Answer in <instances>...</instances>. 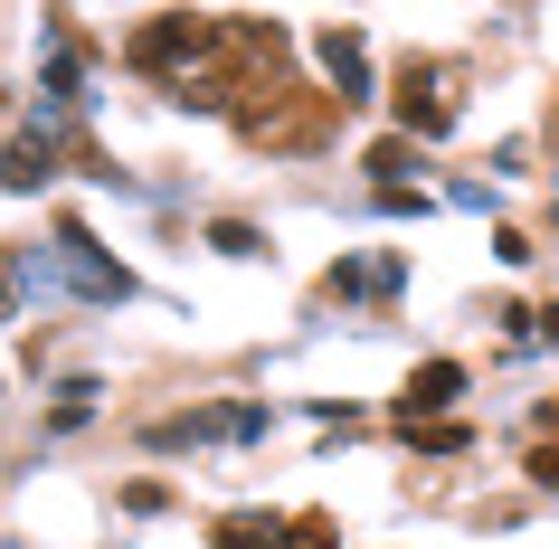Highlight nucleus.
<instances>
[{
    "instance_id": "7ed1b4c3",
    "label": "nucleus",
    "mask_w": 559,
    "mask_h": 549,
    "mask_svg": "<svg viewBox=\"0 0 559 549\" xmlns=\"http://www.w3.org/2000/svg\"><path fill=\"white\" fill-rule=\"evenodd\" d=\"M58 265H67V275H76V285L95 294V303H123V294H133V275H123V265H105V256H95V237L76 228V218H67V228H58Z\"/></svg>"
},
{
    "instance_id": "f257e3e1",
    "label": "nucleus",
    "mask_w": 559,
    "mask_h": 549,
    "mask_svg": "<svg viewBox=\"0 0 559 549\" xmlns=\"http://www.w3.org/2000/svg\"><path fill=\"white\" fill-rule=\"evenodd\" d=\"M275 58H285V38L237 29V20H152L133 38V67H143L152 86L190 95V105H228L247 86V67H275Z\"/></svg>"
},
{
    "instance_id": "0eeeda50",
    "label": "nucleus",
    "mask_w": 559,
    "mask_h": 549,
    "mask_svg": "<svg viewBox=\"0 0 559 549\" xmlns=\"http://www.w3.org/2000/svg\"><path fill=\"white\" fill-rule=\"evenodd\" d=\"M48 171H58V143H48V133H20V143H10V162H0V180H10V190H38Z\"/></svg>"
},
{
    "instance_id": "423d86ee",
    "label": "nucleus",
    "mask_w": 559,
    "mask_h": 549,
    "mask_svg": "<svg viewBox=\"0 0 559 549\" xmlns=\"http://www.w3.org/2000/svg\"><path fill=\"white\" fill-rule=\"evenodd\" d=\"M323 67L342 76V105H370V58H360V38H352V29H332V38H323Z\"/></svg>"
},
{
    "instance_id": "6e6552de",
    "label": "nucleus",
    "mask_w": 559,
    "mask_h": 549,
    "mask_svg": "<svg viewBox=\"0 0 559 549\" xmlns=\"http://www.w3.org/2000/svg\"><path fill=\"white\" fill-rule=\"evenodd\" d=\"M10 313H20V265L0 256V322H10Z\"/></svg>"
},
{
    "instance_id": "20e7f679",
    "label": "nucleus",
    "mask_w": 559,
    "mask_h": 549,
    "mask_svg": "<svg viewBox=\"0 0 559 549\" xmlns=\"http://www.w3.org/2000/svg\"><path fill=\"white\" fill-rule=\"evenodd\" d=\"M399 115H408L417 133H427V143H437L445 123H455V95H445V76H437V67H408V76H399Z\"/></svg>"
},
{
    "instance_id": "1a4fd4ad",
    "label": "nucleus",
    "mask_w": 559,
    "mask_h": 549,
    "mask_svg": "<svg viewBox=\"0 0 559 549\" xmlns=\"http://www.w3.org/2000/svg\"><path fill=\"white\" fill-rule=\"evenodd\" d=\"M531 474H540V484H559V455H540V464H531Z\"/></svg>"
},
{
    "instance_id": "f03ea898",
    "label": "nucleus",
    "mask_w": 559,
    "mask_h": 549,
    "mask_svg": "<svg viewBox=\"0 0 559 549\" xmlns=\"http://www.w3.org/2000/svg\"><path fill=\"white\" fill-rule=\"evenodd\" d=\"M265 407H190V417H162L152 445H228V435H257Z\"/></svg>"
},
{
    "instance_id": "39448f33",
    "label": "nucleus",
    "mask_w": 559,
    "mask_h": 549,
    "mask_svg": "<svg viewBox=\"0 0 559 549\" xmlns=\"http://www.w3.org/2000/svg\"><path fill=\"white\" fill-rule=\"evenodd\" d=\"M455 398H465V370H455V360H427V370L408 379V427L437 417V407H455Z\"/></svg>"
}]
</instances>
